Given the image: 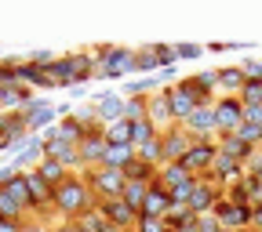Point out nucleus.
Here are the masks:
<instances>
[{
	"label": "nucleus",
	"instance_id": "obj_38",
	"mask_svg": "<svg viewBox=\"0 0 262 232\" xmlns=\"http://www.w3.org/2000/svg\"><path fill=\"white\" fill-rule=\"evenodd\" d=\"M149 98V94H146ZM146 98H127L124 102V120L135 123V120H146Z\"/></svg>",
	"mask_w": 262,
	"mask_h": 232
},
{
	"label": "nucleus",
	"instance_id": "obj_45",
	"mask_svg": "<svg viewBox=\"0 0 262 232\" xmlns=\"http://www.w3.org/2000/svg\"><path fill=\"white\" fill-rule=\"evenodd\" d=\"M244 174H251V178H258V182H262V149L251 156V163L244 167Z\"/></svg>",
	"mask_w": 262,
	"mask_h": 232
},
{
	"label": "nucleus",
	"instance_id": "obj_53",
	"mask_svg": "<svg viewBox=\"0 0 262 232\" xmlns=\"http://www.w3.org/2000/svg\"><path fill=\"white\" fill-rule=\"evenodd\" d=\"M255 207H262V196H258V203H255Z\"/></svg>",
	"mask_w": 262,
	"mask_h": 232
},
{
	"label": "nucleus",
	"instance_id": "obj_2",
	"mask_svg": "<svg viewBox=\"0 0 262 232\" xmlns=\"http://www.w3.org/2000/svg\"><path fill=\"white\" fill-rule=\"evenodd\" d=\"M91 51H95V62H98V69H95L98 80H120V76L135 73V51L131 47L102 44V47H91Z\"/></svg>",
	"mask_w": 262,
	"mask_h": 232
},
{
	"label": "nucleus",
	"instance_id": "obj_47",
	"mask_svg": "<svg viewBox=\"0 0 262 232\" xmlns=\"http://www.w3.org/2000/svg\"><path fill=\"white\" fill-rule=\"evenodd\" d=\"M18 174H22V171H15L11 163H4V167H0V185H8V182H15Z\"/></svg>",
	"mask_w": 262,
	"mask_h": 232
},
{
	"label": "nucleus",
	"instance_id": "obj_25",
	"mask_svg": "<svg viewBox=\"0 0 262 232\" xmlns=\"http://www.w3.org/2000/svg\"><path fill=\"white\" fill-rule=\"evenodd\" d=\"M131 163H135V145H110L102 167H110V171H127Z\"/></svg>",
	"mask_w": 262,
	"mask_h": 232
},
{
	"label": "nucleus",
	"instance_id": "obj_19",
	"mask_svg": "<svg viewBox=\"0 0 262 232\" xmlns=\"http://www.w3.org/2000/svg\"><path fill=\"white\" fill-rule=\"evenodd\" d=\"M15 80L22 84V87H44V91H51L55 84L48 80V73L40 69V65H33L29 58H22L18 65H15Z\"/></svg>",
	"mask_w": 262,
	"mask_h": 232
},
{
	"label": "nucleus",
	"instance_id": "obj_33",
	"mask_svg": "<svg viewBox=\"0 0 262 232\" xmlns=\"http://www.w3.org/2000/svg\"><path fill=\"white\" fill-rule=\"evenodd\" d=\"M135 73H146V76L160 73V62H157V51H153V44L135 51Z\"/></svg>",
	"mask_w": 262,
	"mask_h": 232
},
{
	"label": "nucleus",
	"instance_id": "obj_14",
	"mask_svg": "<svg viewBox=\"0 0 262 232\" xmlns=\"http://www.w3.org/2000/svg\"><path fill=\"white\" fill-rule=\"evenodd\" d=\"M164 91H168V102H171V120L182 127V123H186V120L196 113V102H193V94H189V91H186L179 80H175L171 87H164Z\"/></svg>",
	"mask_w": 262,
	"mask_h": 232
},
{
	"label": "nucleus",
	"instance_id": "obj_12",
	"mask_svg": "<svg viewBox=\"0 0 262 232\" xmlns=\"http://www.w3.org/2000/svg\"><path fill=\"white\" fill-rule=\"evenodd\" d=\"M146 120L160 131V135H164L168 127H175V120H171V102H168V91H164V87L146 98Z\"/></svg>",
	"mask_w": 262,
	"mask_h": 232
},
{
	"label": "nucleus",
	"instance_id": "obj_18",
	"mask_svg": "<svg viewBox=\"0 0 262 232\" xmlns=\"http://www.w3.org/2000/svg\"><path fill=\"white\" fill-rule=\"evenodd\" d=\"M219 152L248 167V163H251V156H255L258 149H255V145H248V142H241L237 135H219Z\"/></svg>",
	"mask_w": 262,
	"mask_h": 232
},
{
	"label": "nucleus",
	"instance_id": "obj_27",
	"mask_svg": "<svg viewBox=\"0 0 262 232\" xmlns=\"http://www.w3.org/2000/svg\"><path fill=\"white\" fill-rule=\"evenodd\" d=\"M196 221H201V218H196L189 207H171L168 214H164V225H168L171 232H182V228H193Z\"/></svg>",
	"mask_w": 262,
	"mask_h": 232
},
{
	"label": "nucleus",
	"instance_id": "obj_23",
	"mask_svg": "<svg viewBox=\"0 0 262 232\" xmlns=\"http://www.w3.org/2000/svg\"><path fill=\"white\" fill-rule=\"evenodd\" d=\"M95 69H98L95 51H77L73 55V87H84L88 80H95Z\"/></svg>",
	"mask_w": 262,
	"mask_h": 232
},
{
	"label": "nucleus",
	"instance_id": "obj_21",
	"mask_svg": "<svg viewBox=\"0 0 262 232\" xmlns=\"http://www.w3.org/2000/svg\"><path fill=\"white\" fill-rule=\"evenodd\" d=\"M33 87H22V84H15V87H4L0 91V109H8V113H22L29 102H33Z\"/></svg>",
	"mask_w": 262,
	"mask_h": 232
},
{
	"label": "nucleus",
	"instance_id": "obj_24",
	"mask_svg": "<svg viewBox=\"0 0 262 232\" xmlns=\"http://www.w3.org/2000/svg\"><path fill=\"white\" fill-rule=\"evenodd\" d=\"M189 178H196V174H189L186 167H182V163H164V167H160V174H157V185L160 189H179V185H186Z\"/></svg>",
	"mask_w": 262,
	"mask_h": 232
},
{
	"label": "nucleus",
	"instance_id": "obj_1",
	"mask_svg": "<svg viewBox=\"0 0 262 232\" xmlns=\"http://www.w3.org/2000/svg\"><path fill=\"white\" fill-rule=\"evenodd\" d=\"M98 207V196L88 189V182H84V174H70L58 189H55V203H51V211L62 218V221H80L88 211H95Z\"/></svg>",
	"mask_w": 262,
	"mask_h": 232
},
{
	"label": "nucleus",
	"instance_id": "obj_42",
	"mask_svg": "<svg viewBox=\"0 0 262 232\" xmlns=\"http://www.w3.org/2000/svg\"><path fill=\"white\" fill-rule=\"evenodd\" d=\"M241 73H244V80H258L262 84V58H244Z\"/></svg>",
	"mask_w": 262,
	"mask_h": 232
},
{
	"label": "nucleus",
	"instance_id": "obj_37",
	"mask_svg": "<svg viewBox=\"0 0 262 232\" xmlns=\"http://www.w3.org/2000/svg\"><path fill=\"white\" fill-rule=\"evenodd\" d=\"M0 189H8V192L15 196V203H22V207H26V214H29V189H26V174H18L15 182L0 185Z\"/></svg>",
	"mask_w": 262,
	"mask_h": 232
},
{
	"label": "nucleus",
	"instance_id": "obj_44",
	"mask_svg": "<svg viewBox=\"0 0 262 232\" xmlns=\"http://www.w3.org/2000/svg\"><path fill=\"white\" fill-rule=\"evenodd\" d=\"M244 123L262 127V102H258V106H244Z\"/></svg>",
	"mask_w": 262,
	"mask_h": 232
},
{
	"label": "nucleus",
	"instance_id": "obj_32",
	"mask_svg": "<svg viewBox=\"0 0 262 232\" xmlns=\"http://www.w3.org/2000/svg\"><path fill=\"white\" fill-rule=\"evenodd\" d=\"M160 138V131L149 123V120H135V123H131V145H146V142H157Z\"/></svg>",
	"mask_w": 262,
	"mask_h": 232
},
{
	"label": "nucleus",
	"instance_id": "obj_40",
	"mask_svg": "<svg viewBox=\"0 0 262 232\" xmlns=\"http://www.w3.org/2000/svg\"><path fill=\"white\" fill-rule=\"evenodd\" d=\"M153 51H157V62H160V69H171V65L179 62L171 44H153Z\"/></svg>",
	"mask_w": 262,
	"mask_h": 232
},
{
	"label": "nucleus",
	"instance_id": "obj_50",
	"mask_svg": "<svg viewBox=\"0 0 262 232\" xmlns=\"http://www.w3.org/2000/svg\"><path fill=\"white\" fill-rule=\"evenodd\" d=\"M251 228L262 232V207H251Z\"/></svg>",
	"mask_w": 262,
	"mask_h": 232
},
{
	"label": "nucleus",
	"instance_id": "obj_43",
	"mask_svg": "<svg viewBox=\"0 0 262 232\" xmlns=\"http://www.w3.org/2000/svg\"><path fill=\"white\" fill-rule=\"evenodd\" d=\"M175 47V58H201L208 47L204 44H171Z\"/></svg>",
	"mask_w": 262,
	"mask_h": 232
},
{
	"label": "nucleus",
	"instance_id": "obj_26",
	"mask_svg": "<svg viewBox=\"0 0 262 232\" xmlns=\"http://www.w3.org/2000/svg\"><path fill=\"white\" fill-rule=\"evenodd\" d=\"M33 171H37V174H40V178H44V182H48L51 189H58V185H62L66 178H70V171H66L62 163L48 160V156H44V160H40V163H37V167H33Z\"/></svg>",
	"mask_w": 262,
	"mask_h": 232
},
{
	"label": "nucleus",
	"instance_id": "obj_48",
	"mask_svg": "<svg viewBox=\"0 0 262 232\" xmlns=\"http://www.w3.org/2000/svg\"><path fill=\"white\" fill-rule=\"evenodd\" d=\"M0 232H26V221H4L0 218Z\"/></svg>",
	"mask_w": 262,
	"mask_h": 232
},
{
	"label": "nucleus",
	"instance_id": "obj_8",
	"mask_svg": "<svg viewBox=\"0 0 262 232\" xmlns=\"http://www.w3.org/2000/svg\"><path fill=\"white\" fill-rule=\"evenodd\" d=\"M211 218L226 228V232H241V228H251V207H241V203H229L226 200V192H222V200L219 207L211 211Z\"/></svg>",
	"mask_w": 262,
	"mask_h": 232
},
{
	"label": "nucleus",
	"instance_id": "obj_41",
	"mask_svg": "<svg viewBox=\"0 0 262 232\" xmlns=\"http://www.w3.org/2000/svg\"><path fill=\"white\" fill-rule=\"evenodd\" d=\"M135 232H171V228L164 225L160 218H146V214H139V221H135Z\"/></svg>",
	"mask_w": 262,
	"mask_h": 232
},
{
	"label": "nucleus",
	"instance_id": "obj_29",
	"mask_svg": "<svg viewBox=\"0 0 262 232\" xmlns=\"http://www.w3.org/2000/svg\"><path fill=\"white\" fill-rule=\"evenodd\" d=\"M146 192H149V185H142V182H127L124 185V192H120V200L135 211V214H142V200H146Z\"/></svg>",
	"mask_w": 262,
	"mask_h": 232
},
{
	"label": "nucleus",
	"instance_id": "obj_35",
	"mask_svg": "<svg viewBox=\"0 0 262 232\" xmlns=\"http://www.w3.org/2000/svg\"><path fill=\"white\" fill-rule=\"evenodd\" d=\"M80 228H84V232H117V228L106 221V214L98 211V207H95V211H88V214L80 218Z\"/></svg>",
	"mask_w": 262,
	"mask_h": 232
},
{
	"label": "nucleus",
	"instance_id": "obj_9",
	"mask_svg": "<svg viewBox=\"0 0 262 232\" xmlns=\"http://www.w3.org/2000/svg\"><path fill=\"white\" fill-rule=\"evenodd\" d=\"M22 116L29 123V135H44L48 127L58 123V113H55V106L48 102V98H33V102L22 109Z\"/></svg>",
	"mask_w": 262,
	"mask_h": 232
},
{
	"label": "nucleus",
	"instance_id": "obj_6",
	"mask_svg": "<svg viewBox=\"0 0 262 232\" xmlns=\"http://www.w3.org/2000/svg\"><path fill=\"white\" fill-rule=\"evenodd\" d=\"M102 131H106V127L84 131V138H80V145H77V152H80V171L102 167V160H106V149H110V142H106V135H102Z\"/></svg>",
	"mask_w": 262,
	"mask_h": 232
},
{
	"label": "nucleus",
	"instance_id": "obj_10",
	"mask_svg": "<svg viewBox=\"0 0 262 232\" xmlns=\"http://www.w3.org/2000/svg\"><path fill=\"white\" fill-rule=\"evenodd\" d=\"M98 211L106 214V221H110L117 232H135V221H139V214L131 211L124 200H98Z\"/></svg>",
	"mask_w": 262,
	"mask_h": 232
},
{
	"label": "nucleus",
	"instance_id": "obj_3",
	"mask_svg": "<svg viewBox=\"0 0 262 232\" xmlns=\"http://www.w3.org/2000/svg\"><path fill=\"white\" fill-rule=\"evenodd\" d=\"M80 174L98 200H120V192L127 185L124 171H110V167H91V171H80Z\"/></svg>",
	"mask_w": 262,
	"mask_h": 232
},
{
	"label": "nucleus",
	"instance_id": "obj_52",
	"mask_svg": "<svg viewBox=\"0 0 262 232\" xmlns=\"http://www.w3.org/2000/svg\"><path fill=\"white\" fill-rule=\"evenodd\" d=\"M182 232H196V225H193V228H182Z\"/></svg>",
	"mask_w": 262,
	"mask_h": 232
},
{
	"label": "nucleus",
	"instance_id": "obj_49",
	"mask_svg": "<svg viewBox=\"0 0 262 232\" xmlns=\"http://www.w3.org/2000/svg\"><path fill=\"white\" fill-rule=\"evenodd\" d=\"M51 232H84V228H80V221H58Z\"/></svg>",
	"mask_w": 262,
	"mask_h": 232
},
{
	"label": "nucleus",
	"instance_id": "obj_55",
	"mask_svg": "<svg viewBox=\"0 0 262 232\" xmlns=\"http://www.w3.org/2000/svg\"><path fill=\"white\" fill-rule=\"evenodd\" d=\"M0 58H4V51H0Z\"/></svg>",
	"mask_w": 262,
	"mask_h": 232
},
{
	"label": "nucleus",
	"instance_id": "obj_4",
	"mask_svg": "<svg viewBox=\"0 0 262 232\" xmlns=\"http://www.w3.org/2000/svg\"><path fill=\"white\" fill-rule=\"evenodd\" d=\"M215 156H219V138H193V145L182 156V167L189 174H208Z\"/></svg>",
	"mask_w": 262,
	"mask_h": 232
},
{
	"label": "nucleus",
	"instance_id": "obj_36",
	"mask_svg": "<svg viewBox=\"0 0 262 232\" xmlns=\"http://www.w3.org/2000/svg\"><path fill=\"white\" fill-rule=\"evenodd\" d=\"M18 62H22V58H15V55H4V58H0V91L18 84V80H15V65H18Z\"/></svg>",
	"mask_w": 262,
	"mask_h": 232
},
{
	"label": "nucleus",
	"instance_id": "obj_7",
	"mask_svg": "<svg viewBox=\"0 0 262 232\" xmlns=\"http://www.w3.org/2000/svg\"><path fill=\"white\" fill-rule=\"evenodd\" d=\"M179 84L193 94L196 109H201V106H215V94H219V76H215V69H204V73H196V76H186V80H179Z\"/></svg>",
	"mask_w": 262,
	"mask_h": 232
},
{
	"label": "nucleus",
	"instance_id": "obj_28",
	"mask_svg": "<svg viewBox=\"0 0 262 232\" xmlns=\"http://www.w3.org/2000/svg\"><path fill=\"white\" fill-rule=\"evenodd\" d=\"M0 218H4V221H26V218H29L26 207L15 203V196H11L8 189H0Z\"/></svg>",
	"mask_w": 262,
	"mask_h": 232
},
{
	"label": "nucleus",
	"instance_id": "obj_16",
	"mask_svg": "<svg viewBox=\"0 0 262 232\" xmlns=\"http://www.w3.org/2000/svg\"><path fill=\"white\" fill-rule=\"evenodd\" d=\"M182 127H186L189 138H219V135H215V109H211V106H201Z\"/></svg>",
	"mask_w": 262,
	"mask_h": 232
},
{
	"label": "nucleus",
	"instance_id": "obj_5",
	"mask_svg": "<svg viewBox=\"0 0 262 232\" xmlns=\"http://www.w3.org/2000/svg\"><path fill=\"white\" fill-rule=\"evenodd\" d=\"M215 135H233V131L244 123V106L241 98L226 94V98H215Z\"/></svg>",
	"mask_w": 262,
	"mask_h": 232
},
{
	"label": "nucleus",
	"instance_id": "obj_22",
	"mask_svg": "<svg viewBox=\"0 0 262 232\" xmlns=\"http://www.w3.org/2000/svg\"><path fill=\"white\" fill-rule=\"evenodd\" d=\"M44 73L55 87H73V55H58Z\"/></svg>",
	"mask_w": 262,
	"mask_h": 232
},
{
	"label": "nucleus",
	"instance_id": "obj_51",
	"mask_svg": "<svg viewBox=\"0 0 262 232\" xmlns=\"http://www.w3.org/2000/svg\"><path fill=\"white\" fill-rule=\"evenodd\" d=\"M8 123H11V113H0V135L8 131Z\"/></svg>",
	"mask_w": 262,
	"mask_h": 232
},
{
	"label": "nucleus",
	"instance_id": "obj_11",
	"mask_svg": "<svg viewBox=\"0 0 262 232\" xmlns=\"http://www.w3.org/2000/svg\"><path fill=\"white\" fill-rule=\"evenodd\" d=\"M193 145V138L186 135V127H168L160 135V149H164V163H182V156H186V149Z\"/></svg>",
	"mask_w": 262,
	"mask_h": 232
},
{
	"label": "nucleus",
	"instance_id": "obj_13",
	"mask_svg": "<svg viewBox=\"0 0 262 232\" xmlns=\"http://www.w3.org/2000/svg\"><path fill=\"white\" fill-rule=\"evenodd\" d=\"M124 102H127V98H124L120 91H98V94L91 98V106L98 109V120H102V127L113 123V120H124Z\"/></svg>",
	"mask_w": 262,
	"mask_h": 232
},
{
	"label": "nucleus",
	"instance_id": "obj_30",
	"mask_svg": "<svg viewBox=\"0 0 262 232\" xmlns=\"http://www.w3.org/2000/svg\"><path fill=\"white\" fill-rule=\"evenodd\" d=\"M157 174H160V167H149V163H142V160H135V163H131V167L124 171L127 182H142V185H153Z\"/></svg>",
	"mask_w": 262,
	"mask_h": 232
},
{
	"label": "nucleus",
	"instance_id": "obj_39",
	"mask_svg": "<svg viewBox=\"0 0 262 232\" xmlns=\"http://www.w3.org/2000/svg\"><path fill=\"white\" fill-rule=\"evenodd\" d=\"M237 98H241V106H258V102H262V84H258V80H248Z\"/></svg>",
	"mask_w": 262,
	"mask_h": 232
},
{
	"label": "nucleus",
	"instance_id": "obj_15",
	"mask_svg": "<svg viewBox=\"0 0 262 232\" xmlns=\"http://www.w3.org/2000/svg\"><path fill=\"white\" fill-rule=\"evenodd\" d=\"M40 160H44V138L40 135H29L26 149H18L15 156H8V163H11L15 171H33Z\"/></svg>",
	"mask_w": 262,
	"mask_h": 232
},
{
	"label": "nucleus",
	"instance_id": "obj_34",
	"mask_svg": "<svg viewBox=\"0 0 262 232\" xmlns=\"http://www.w3.org/2000/svg\"><path fill=\"white\" fill-rule=\"evenodd\" d=\"M135 160L149 163V167H164V149H160V138H157V142L139 145V149H135Z\"/></svg>",
	"mask_w": 262,
	"mask_h": 232
},
{
	"label": "nucleus",
	"instance_id": "obj_54",
	"mask_svg": "<svg viewBox=\"0 0 262 232\" xmlns=\"http://www.w3.org/2000/svg\"><path fill=\"white\" fill-rule=\"evenodd\" d=\"M241 232H255V228H241Z\"/></svg>",
	"mask_w": 262,
	"mask_h": 232
},
{
	"label": "nucleus",
	"instance_id": "obj_46",
	"mask_svg": "<svg viewBox=\"0 0 262 232\" xmlns=\"http://www.w3.org/2000/svg\"><path fill=\"white\" fill-rule=\"evenodd\" d=\"M196 232H226V228H222V225H219V221L208 214V218H201V221H196Z\"/></svg>",
	"mask_w": 262,
	"mask_h": 232
},
{
	"label": "nucleus",
	"instance_id": "obj_20",
	"mask_svg": "<svg viewBox=\"0 0 262 232\" xmlns=\"http://www.w3.org/2000/svg\"><path fill=\"white\" fill-rule=\"evenodd\" d=\"M215 76H219V98H226V94H233V98H237L241 87L248 84L244 73H241V65H219Z\"/></svg>",
	"mask_w": 262,
	"mask_h": 232
},
{
	"label": "nucleus",
	"instance_id": "obj_31",
	"mask_svg": "<svg viewBox=\"0 0 262 232\" xmlns=\"http://www.w3.org/2000/svg\"><path fill=\"white\" fill-rule=\"evenodd\" d=\"M106 142L110 145H131V123L127 120H113V123H106Z\"/></svg>",
	"mask_w": 262,
	"mask_h": 232
},
{
	"label": "nucleus",
	"instance_id": "obj_17",
	"mask_svg": "<svg viewBox=\"0 0 262 232\" xmlns=\"http://www.w3.org/2000/svg\"><path fill=\"white\" fill-rule=\"evenodd\" d=\"M175 203H171V192L168 189H160L157 182L149 185V192H146V200H142V214L146 218H160L164 221V214H168Z\"/></svg>",
	"mask_w": 262,
	"mask_h": 232
}]
</instances>
